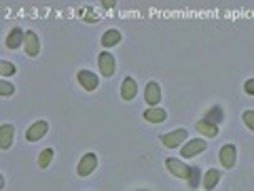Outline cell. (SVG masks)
<instances>
[{
    "label": "cell",
    "instance_id": "18",
    "mask_svg": "<svg viewBox=\"0 0 254 191\" xmlns=\"http://www.w3.org/2000/svg\"><path fill=\"white\" fill-rule=\"evenodd\" d=\"M51 159H53V149H45V151H41V155H38V166L47 168V166L51 164Z\"/></svg>",
    "mask_w": 254,
    "mask_h": 191
},
{
    "label": "cell",
    "instance_id": "14",
    "mask_svg": "<svg viewBox=\"0 0 254 191\" xmlns=\"http://www.w3.org/2000/svg\"><path fill=\"white\" fill-rule=\"evenodd\" d=\"M144 119L148 123H163L168 119V113L163 108H157V106H150L144 110Z\"/></svg>",
    "mask_w": 254,
    "mask_h": 191
},
{
    "label": "cell",
    "instance_id": "13",
    "mask_svg": "<svg viewBox=\"0 0 254 191\" xmlns=\"http://www.w3.org/2000/svg\"><path fill=\"white\" fill-rule=\"evenodd\" d=\"M136 92H138V83H136V79H131V77H127L123 85H121V98L123 100H133L136 98Z\"/></svg>",
    "mask_w": 254,
    "mask_h": 191
},
{
    "label": "cell",
    "instance_id": "3",
    "mask_svg": "<svg viewBox=\"0 0 254 191\" xmlns=\"http://www.w3.org/2000/svg\"><path fill=\"white\" fill-rule=\"evenodd\" d=\"M165 166H168V170H170L176 179H189V174H190V168H189L187 164H182L180 159L168 157V159H165Z\"/></svg>",
    "mask_w": 254,
    "mask_h": 191
},
{
    "label": "cell",
    "instance_id": "16",
    "mask_svg": "<svg viewBox=\"0 0 254 191\" xmlns=\"http://www.w3.org/2000/svg\"><path fill=\"white\" fill-rule=\"evenodd\" d=\"M218 181H220V172H218L216 168H210L208 172L203 174V187L208 189V191H212L214 187H216Z\"/></svg>",
    "mask_w": 254,
    "mask_h": 191
},
{
    "label": "cell",
    "instance_id": "15",
    "mask_svg": "<svg viewBox=\"0 0 254 191\" xmlns=\"http://www.w3.org/2000/svg\"><path fill=\"white\" fill-rule=\"evenodd\" d=\"M23 38H26V32H21L19 28H13L9 32V36H6V47H9V49H17L23 43Z\"/></svg>",
    "mask_w": 254,
    "mask_h": 191
},
{
    "label": "cell",
    "instance_id": "17",
    "mask_svg": "<svg viewBox=\"0 0 254 191\" xmlns=\"http://www.w3.org/2000/svg\"><path fill=\"white\" fill-rule=\"evenodd\" d=\"M119 43H121V32H119V30L104 32V36H102V45H104V47H115Z\"/></svg>",
    "mask_w": 254,
    "mask_h": 191
},
{
    "label": "cell",
    "instance_id": "20",
    "mask_svg": "<svg viewBox=\"0 0 254 191\" xmlns=\"http://www.w3.org/2000/svg\"><path fill=\"white\" fill-rule=\"evenodd\" d=\"M189 183H190V187H197V183H199V168H190Z\"/></svg>",
    "mask_w": 254,
    "mask_h": 191
},
{
    "label": "cell",
    "instance_id": "1",
    "mask_svg": "<svg viewBox=\"0 0 254 191\" xmlns=\"http://www.w3.org/2000/svg\"><path fill=\"white\" fill-rule=\"evenodd\" d=\"M98 66H100L102 77H113V75H115V66H117L115 55L108 53V51H102V53L98 55Z\"/></svg>",
    "mask_w": 254,
    "mask_h": 191
},
{
    "label": "cell",
    "instance_id": "6",
    "mask_svg": "<svg viewBox=\"0 0 254 191\" xmlns=\"http://www.w3.org/2000/svg\"><path fill=\"white\" fill-rule=\"evenodd\" d=\"M47 132H49V123H47V121H36L34 125H30V127H28V132H26V140L36 142V140H41Z\"/></svg>",
    "mask_w": 254,
    "mask_h": 191
},
{
    "label": "cell",
    "instance_id": "12",
    "mask_svg": "<svg viewBox=\"0 0 254 191\" xmlns=\"http://www.w3.org/2000/svg\"><path fill=\"white\" fill-rule=\"evenodd\" d=\"M13 134H15V125L13 123L0 125V149H9L13 145Z\"/></svg>",
    "mask_w": 254,
    "mask_h": 191
},
{
    "label": "cell",
    "instance_id": "19",
    "mask_svg": "<svg viewBox=\"0 0 254 191\" xmlns=\"http://www.w3.org/2000/svg\"><path fill=\"white\" fill-rule=\"evenodd\" d=\"M15 73H17V68H15L11 62H6V60L0 62V75H2V77H11Z\"/></svg>",
    "mask_w": 254,
    "mask_h": 191
},
{
    "label": "cell",
    "instance_id": "21",
    "mask_svg": "<svg viewBox=\"0 0 254 191\" xmlns=\"http://www.w3.org/2000/svg\"><path fill=\"white\" fill-rule=\"evenodd\" d=\"M13 92H15V87L9 81H0V94H2V96H11Z\"/></svg>",
    "mask_w": 254,
    "mask_h": 191
},
{
    "label": "cell",
    "instance_id": "2",
    "mask_svg": "<svg viewBox=\"0 0 254 191\" xmlns=\"http://www.w3.org/2000/svg\"><path fill=\"white\" fill-rule=\"evenodd\" d=\"M95 166H98V157H95V153H87L85 157H81V162H78L76 174L78 177H89V174L95 170Z\"/></svg>",
    "mask_w": 254,
    "mask_h": 191
},
{
    "label": "cell",
    "instance_id": "9",
    "mask_svg": "<svg viewBox=\"0 0 254 191\" xmlns=\"http://www.w3.org/2000/svg\"><path fill=\"white\" fill-rule=\"evenodd\" d=\"M78 83H81L87 92H93L95 87H98L100 79H98V75L89 73V70H78Z\"/></svg>",
    "mask_w": 254,
    "mask_h": 191
},
{
    "label": "cell",
    "instance_id": "7",
    "mask_svg": "<svg viewBox=\"0 0 254 191\" xmlns=\"http://www.w3.org/2000/svg\"><path fill=\"white\" fill-rule=\"evenodd\" d=\"M208 147V142L201 140V138H195V140H189L185 147H182V157H193L197 153H201Z\"/></svg>",
    "mask_w": 254,
    "mask_h": 191
},
{
    "label": "cell",
    "instance_id": "11",
    "mask_svg": "<svg viewBox=\"0 0 254 191\" xmlns=\"http://www.w3.org/2000/svg\"><path fill=\"white\" fill-rule=\"evenodd\" d=\"M195 127H197V132L203 134L205 138H214V136L218 134V125L212 123L210 119H199V121L195 123Z\"/></svg>",
    "mask_w": 254,
    "mask_h": 191
},
{
    "label": "cell",
    "instance_id": "5",
    "mask_svg": "<svg viewBox=\"0 0 254 191\" xmlns=\"http://www.w3.org/2000/svg\"><path fill=\"white\" fill-rule=\"evenodd\" d=\"M161 140H163V145L165 147H170V149H176V147H180L182 142L187 140V130H174V132H170V134H165V136H161Z\"/></svg>",
    "mask_w": 254,
    "mask_h": 191
},
{
    "label": "cell",
    "instance_id": "4",
    "mask_svg": "<svg viewBox=\"0 0 254 191\" xmlns=\"http://www.w3.org/2000/svg\"><path fill=\"white\" fill-rule=\"evenodd\" d=\"M218 159H220V164L225 166V168H233L235 162H237V149L235 145H225L220 149V153H218Z\"/></svg>",
    "mask_w": 254,
    "mask_h": 191
},
{
    "label": "cell",
    "instance_id": "8",
    "mask_svg": "<svg viewBox=\"0 0 254 191\" xmlns=\"http://www.w3.org/2000/svg\"><path fill=\"white\" fill-rule=\"evenodd\" d=\"M23 47H26V53L30 55V58L38 55V51H41V45H38V36H36L34 30L26 32V38H23Z\"/></svg>",
    "mask_w": 254,
    "mask_h": 191
},
{
    "label": "cell",
    "instance_id": "10",
    "mask_svg": "<svg viewBox=\"0 0 254 191\" xmlns=\"http://www.w3.org/2000/svg\"><path fill=\"white\" fill-rule=\"evenodd\" d=\"M144 98H146V104L148 106H157L159 102H161V90H159V85L155 81H150L144 90Z\"/></svg>",
    "mask_w": 254,
    "mask_h": 191
},
{
    "label": "cell",
    "instance_id": "22",
    "mask_svg": "<svg viewBox=\"0 0 254 191\" xmlns=\"http://www.w3.org/2000/svg\"><path fill=\"white\" fill-rule=\"evenodd\" d=\"M244 123L254 132V110H246L244 113Z\"/></svg>",
    "mask_w": 254,
    "mask_h": 191
},
{
    "label": "cell",
    "instance_id": "23",
    "mask_svg": "<svg viewBox=\"0 0 254 191\" xmlns=\"http://www.w3.org/2000/svg\"><path fill=\"white\" fill-rule=\"evenodd\" d=\"M244 90H246V94H250V96H254V79H250V81H246V85H244Z\"/></svg>",
    "mask_w": 254,
    "mask_h": 191
},
{
    "label": "cell",
    "instance_id": "24",
    "mask_svg": "<svg viewBox=\"0 0 254 191\" xmlns=\"http://www.w3.org/2000/svg\"><path fill=\"white\" fill-rule=\"evenodd\" d=\"M102 4H104L106 9H113V6H115V2H113V0H104V2H102Z\"/></svg>",
    "mask_w": 254,
    "mask_h": 191
}]
</instances>
